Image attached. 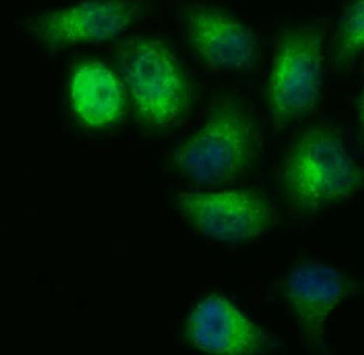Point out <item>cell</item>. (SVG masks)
Here are the masks:
<instances>
[{
	"label": "cell",
	"instance_id": "9c48e42d",
	"mask_svg": "<svg viewBox=\"0 0 364 355\" xmlns=\"http://www.w3.org/2000/svg\"><path fill=\"white\" fill-rule=\"evenodd\" d=\"M188 336L198 349L214 354H255L270 345L262 328L219 297H210L194 308Z\"/></svg>",
	"mask_w": 364,
	"mask_h": 355
},
{
	"label": "cell",
	"instance_id": "8992f818",
	"mask_svg": "<svg viewBox=\"0 0 364 355\" xmlns=\"http://www.w3.org/2000/svg\"><path fill=\"white\" fill-rule=\"evenodd\" d=\"M140 9L136 0H90L40 16L35 34L53 48L98 43L125 31Z\"/></svg>",
	"mask_w": 364,
	"mask_h": 355
},
{
	"label": "cell",
	"instance_id": "6da1fadb",
	"mask_svg": "<svg viewBox=\"0 0 364 355\" xmlns=\"http://www.w3.org/2000/svg\"><path fill=\"white\" fill-rule=\"evenodd\" d=\"M361 180L341 132L329 124L301 132L288 148L281 168L285 200L300 214L316 213L348 199Z\"/></svg>",
	"mask_w": 364,
	"mask_h": 355
},
{
	"label": "cell",
	"instance_id": "3957f363",
	"mask_svg": "<svg viewBox=\"0 0 364 355\" xmlns=\"http://www.w3.org/2000/svg\"><path fill=\"white\" fill-rule=\"evenodd\" d=\"M118 60L136 112L146 125L166 129L185 117L191 107V86L166 44L138 37L123 45Z\"/></svg>",
	"mask_w": 364,
	"mask_h": 355
},
{
	"label": "cell",
	"instance_id": "7c38bea8",
	"mask_svg": "<svg viewBox=\"0 0 364 355\" xmlns=\"http://www.w3.org/2000/svg\"><path fill=\"white\" fill-rule=\"evenodd\" d=\"M357 120L360 138L364 142V81L358 101Z\"/></svg>",
	"mask_w": 364,
	"mask_h": 355
},
{
	"label": "cell",
	"instance_id": "8fae6325",
	"mask_svg": "<svg viewBox=\"0 0 364 355\" xmlns=\"http://www.w3.org/2000/svg\"><path fill=\"white\" fill-rule=\"evenodd\" d=\"M364 51V0H351L339 21L335 63L341 67L350 63Z\"/></svg>",
	"mask_w": 364,
	"mask_h": 355
},
{
	"label": "cell",
	"instance_id": "30bf717a",
	"mask_svg": "<svg viewBox=\"0 0 364 355\" xmlns=\"http://www.w3.org/2000/svg\"><path fill=\"white\" fill-rule=\"evenodd\" d=\"M70 97L77 118L90 129H103L117 122L126 105L117 74L97 61L84 62L74 70Z\"/></svg>",
	"mask_w": 364,
	"mask_h": 355
},
{
	"label": "cell",
	"instance_id": "277c9868",
	"mask_svg": "<svg viewBox=\"0 0 364 355\" xmlns=\"http://www.w3.org/2000/svg\"><path fill=\"white\" fill-rule=\"evenodd\" d=\"M323 35L316 26L280 31L267 86V108L275 126L284 129L316 108L323 85Z\"/></svg>",
	"mask_w": 364,
	"mask_h": 355
},
{
	"label": "cell",
	"instance_id": "52a82bcc",
	"mask_svg": "<svg viewBox=\"0 0 364 355\" xmlns=\"http://www.w3.org/2000/svg\"><path fill=\"white\" fill-rule=\"evenodd\" d=\"M186 31L194 51L210 68L238 72L257 63V36L225 11L210 6L196 8L187 16Z\"/></svg>",
	"mask_w": 364,
	"mask_h": 355
},
{
	"label": "cell",
	"instance_id": "5b68a950",
	"mask_svg": "<svg viewBox=\"0 0 364 355\" xmlns=\"http://www.w3.org/2000/svg\"><path fill=\"white\" fill-rule=\"evenodd\" d=\"M177 201L198 232L216 240H250L262 236L273 222L266 198L247 189L184 193Z\"/></svg>",
	"mask_w": 364,
	"mask_h": 355
},
{
	"label": "cell",
	"instance_id": "ba28073f",
	"mask_svg": "<svg viewBox=\"0 0 364 355\" xmlns=\"http://www.w3.org/2000/svg\"><path fill=\"white\" fill-rule=\"evenodd\" d=\"M347 282L336 268L306 262L293 268L285 283V297L306 344L324 345L326 324L347 292Z\"/></svg>",
	"mask_w": 364,
	"mask_h": 355
},
{
	"label": "cell",
	"instance_id": "7a4b0ae2",
	"mask_svg": "<svg viewBox=\"0 0 364 355\" xmlns=\"http://www.w3.org/2000/svg\"><path fill=\"white\" fill-rule=\"evenodd\" d=\"M262 146L255 118L233 101L216 107L204 123L178 148L173 160L193 183H230L250 170Z\"/></svg>",
	"mask_w": 364,
	"mask_h": 355
}]
</instances>
